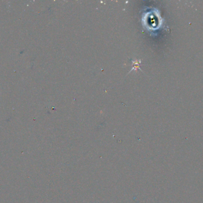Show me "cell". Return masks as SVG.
Listing matches in <instances>:
<instances>
[{
	"label": "cell",
	"instance_id": "6da1fadb",
	"mask_svg": "<svg viewBox=\"0 0 203 203\" xmlns=\"http://www.w3.org/2000/svg\"><path fill=\"white\" fill-rule=\"evenodd\" d=\"M140 60H136L135 62H133V68L131 71H132V70H137V69H140Z\"/></svg>",
	"mask_w": 203,
	"mask_h": 203
}]
</instances>
